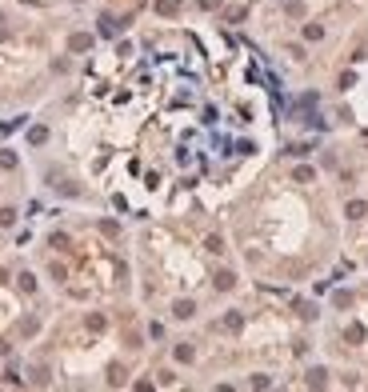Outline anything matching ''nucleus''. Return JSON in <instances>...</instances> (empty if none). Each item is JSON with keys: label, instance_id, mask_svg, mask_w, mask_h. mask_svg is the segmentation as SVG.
Returning a JSON list of instances; mask_svg holds the SVG:
<instances>
[{"label": "nucleus", "instance_id": "3", "mask_svg": "<svg viewBox=\"0 0 368 392\" xmlns=\"http://www.w3.org/2000/svg\"><path fill=\"white\" fill-rule=\"evenodd\" d=\"M324 380H328L324 368H312V372H308V384H312V388H324Z\"/></svg>", "mask_w": 368, "mask_h": 392}, {"label": "nucleus", "instance_id": "1", "mask_svg": "<svg viewBox=\"0 0 368 392\" xmlns=\"http://www.w3.org/2000/svg\"><path fill=\"white\" fill-rule=\"evenodd\" d=\"M192 312H196V304H192V300H180V304L172 308V316H176V320H188Z\"/></svg>", "mask_w": 368, "mask_h": 392}, {"label": "nucleus", "instance_id": "2", "mask_svg": "<svg viewBox=\"0 0 368 392\" xmlns=\"http://www.w3.org/2000/svg\"><path fill=\"white\" fill-rule=\"evenodd\" d=\"M344 212H348L352 220H360V216L368 212V204H364V200H348V208H344Z\"/></svg>", "mask_w": 368, "mask_h": 392}, {"label": "nucleus", "instance_id": "4", "mask_svg": "<svg viewBox=\"0 0 368 392\" xmlns=\"http://www.w3.org/2000/svg\"><path fill=\"white\" fill-rule=\"evenodd\" d=\"M332 304H336V308H348V304H352V292H336Z\"/></svg>", "mask_w": 368, "mask_h": 392}, {"label": "nucleus", "instance_id": "9", "mask_svg": "<svg viewBox=\"0 0 368 392\" xmlns=\"http://www.w3.org/2000/svg\"><path fill=\"white\" fill-rule=\"evenodd\" d=\"M88 44H92V36H72V48H76V52H84Z\"/></svg>", "mask_w": 368, "mask_h": 392}, {"label": "nucleus", "instance_id": "5", "mask_svg": "<svg viewBox=\"0 0 368 392\" xmlns=\"http://www.w3.org/2000/svg\"><path fill=\"white\" fill-rule=\"evenodd\" d=\"M308 180H312V168L300 164V168H296V184H308Z\"/></svg>", "mask_w": 368, "mask_h": 392}, {"label": "nucleus", "instance_id": "8", "mask_svg": "<svg viewBox=\"0 0 368 392\" xmlns=\"http://www.w3.org/2000/svg\"><path fill=\"white\" fill-rule=\"evenodd\" d=\"M304 36H308V40H320L324 28H320V24H308V28H304Z\"/></svg>", "mask_w": 368, "mask_h": 392}, {"label": "nucleus", "instance_id": "7", "mask_svg": "<svg viewBox=\"0 0 368 392\" xmlns=\"http://www.w3.org/2000/svg\"><path fill=\"white\" fill-rule=\"evenodd\" d=\"M232 284H236L232 272H220V276H216V288H232Z\"/></svg>", "mask_w": 368, "mask_h": 392}, {"label": "nucleus", "instance_id": "6", "mask_svg": "<svg viewBox=\"0 0 368 392\" xmlns=\"http://www.w3.org/2000/svg\"><path fill=\"white\" fill-rule=\"evenodd\" d=\"M156 8H160V12H164V16H172V12H176V8H180V0H160V4H156Z\"/></svg>", "mask_w": 368, "mask_h": 392}]
</instances>
